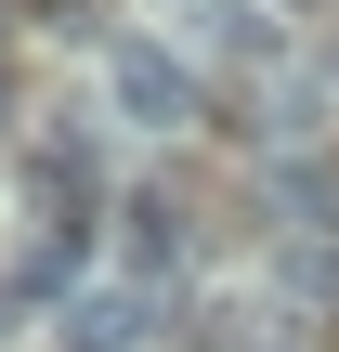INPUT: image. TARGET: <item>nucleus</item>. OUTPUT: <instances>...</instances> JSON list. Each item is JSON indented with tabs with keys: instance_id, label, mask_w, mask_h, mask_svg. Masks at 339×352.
<instances>
[{
	"instance_id": "nucleus-1",
	"label": "nucleus",
	"mask_w": 339,
	"mask_h": 352,
	"mask_svg": "<svg viewBox=\"0 0 339 352\" xmlns=\"http://www.w3.org/2000/svg\"><path fill=\"white\" fill-rule=\"evenodd\" d=\"M105 91H118V118L131 131H196V65L170 52V39H105Z\"/></svg>"
},
{
	"instance_id": "nucleus-2",
	"label": "nucleus",
	"mask_w": 339,
	"mask_h": 352,
	"mask_svg": "<svg viewBox=\"0 0 339 352\" xmlns=\"http://www.w3.org/2000/svg\"><path fill=\"white\" fill-rule=\"evenodd\" d=\"M65 340H78V352H144V340H157V287H144V274L78 287V300H65Z\"/></svg>"
},
{
	"instance_id": "nucleus-3",
	"label": "nucleus",
	"mask_w": 339,
	"mask_h": 352,
	"mask_svg": "<svg viewBox=\"0 0 339 352\" xmlns=\"http://www.w3.org/2000/svg\"><path fill=\"white\" fill-rule=\"evenodd\" d=\"M26 170H39V196H65V209H91V196H105L91 131H39V144H26Z\"/></svg>"
},
{
	"instance_id": "nucleus-4",
	"label": "nucleus",
	"mask_w": 339,
	"mask_h": 352,
	"mask_svg": "<svg viewBox=\"0 0 339 352\" xmlns=\"http://www.w3.org/2000/svg\"><path fill=\"white\" fill-rule=\"evenodd\" d=\"M118 248H131V274L157 287V274L183 261V209H170V196H118Z\"/></svg>"
},
{
	"instance_id": "nucleus-5",
	"label": "nucleus",
	"mask_w": 339,
	"mask_h": 352,
	"mask_svg": "<svg viewBox=\"0 0 339 352\" xmlns=\"http://www.w3.org/2000/svg\"><path fill=\"white\" fill-rule=\"evenodd\" d=\"M209 39H222V52H235V65H274V26H261V13H248V0H209Z\"/></svg>"
}]
</instances>
